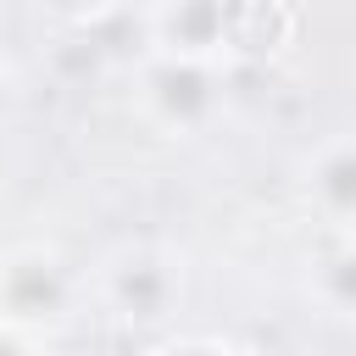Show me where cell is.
Masks as SVG:
<instances>
[{
  "label": "cell",
  "mask_w": 356,
  "mask_h": 356,
  "mask_svg": "<svg viewBox=\"0 0 356 356\" xmlns=\"http://www.w3.org/2000/svg\"><path fill=\"white\" fill-rule=\"evenodd\" d=\"M139 106L156 128H167L172 139H195L217 122L222 111V78H217V61H200V56H172V50H156V61L139 72Z\"/></svg>",
  "instance_id": "6da1fadb"
},
{
  "label": "cell",
  "mask_w": 356,
  "mask_h": 356,
  "mask_svg": "<svg viewBox=\"0 0 356 356\" xmlns=\"http://www.w3.org/2000/svg\"><path fill=\"white\" fill-rule=\"evenodd\" d=\"M67 300H72V278L56 256L28 250V256H11L0 267V317L44 323V317H61Z\"/></svg>",
  "instance_id": "7a4b0ae2"
},
{
  "label": "cell",
  "mask_w": 356,
  "mask_h": 356,
  "mask_svg": "<svg viewBox=\"0 0 356 356\" xmlns=\"http://www.w3.org/2000/svg\"><path fill=\"white\" fill-rule=\"evenodd\" d=\"M306 206L328 228L356 234V134H334L306 156Z\"/></svg>",
  "instance_id": "3957f363"
},
{
  "label": "cell",
  "mask_w": 356,
  "mask_h": 356,
  "mask_svg": "<svg viewBox=\"0 0 356 356\" xmlns=\"http://www.w3.org/2000/svg\"><path fill=\"white\" fill-rule=\"evenodd\" d=\"M106 295H111V312L117 317H167L172 300H178V273L156 250H128L111 267Z\"/></svg>",
  "instance_id": "277c9868"
},
{
  "label": "cell",
  "mask_w": 356,
  "mask_h": 356,
  "mask_svg": "<svg viewBox=\"0 0 356 356\" xmlns=\"http://www.w3.org/2000/svg\"><path fill=\"white\" fill-rule=\"evenodd\" d=\"M156 50L217 61L228 50L222 0H161V11H156Z\"/></svg>",
  "instance_id": "5b68a950"
},
{
  "label": "cell",
  "mask_w": 356,
  "mask_h": 356,
  "mask_svg": "<svg viewBox=\"0 0 356 356\" xmlns=\"http://www.w3.org/2000/svg\"><path fill=\"white\" fill-rule=\"evenodd\" d=\"M312 289H317V300H323L328 312L356 317V250H334V256H323L317 273H312Z\"/></svg>",
  "instance_id": "8992f818"
},
{
  "label": "cell",
  "mask_w": 356,
  "mask_h": 356,
  "mask_svg": "<svg viewBox=\"0 0 356 356\" xmlns=\"http://www.w3.org/2000/svg\"><path fill=\"white\" fill-rule=\"evenodd\" d=\"M39 6H50V11H61V17H72V22H89V17H100L111 0H39Z\"/></svg>",
  "instance_id": "52a82bcc"
},
{
  "label": "cell",
  "mask_w": 356,
  "mask_h": 356,
  "mask_svg": "<svg viewBox=\"0 0 356 356\" xmlns=\"http://www.w3.org/2000/svg\"><path fill=\"white\" fill-rule=\"evenodd\" d=\"M17 106V67L6 61V50H0V117Z\"/></svg>",
  "instance_id": "ba28073f"
}]
</instances>
